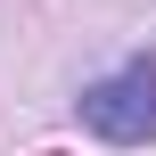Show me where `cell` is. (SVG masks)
<instances>
[{
	"instance_id": "cell-1",
	"label": "cell",
	"mask_w": 156,
	"mask_h": 156,
	"mask_svg": "<svg viewBox=\"0 0 156 156\" xmlns=\"http://www.w3.org/2000/svg\"><path fill=\"white\" fill-rule=\"evenodd\" d=\"M82 123H90L99 140H115V148L156 140V66H148V58H132L123 74L90 82V90H82Z\"/></svg>"
}]
</instances>
